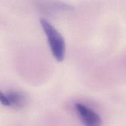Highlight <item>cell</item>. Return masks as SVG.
I'll list each match as a JSON object with an SVG mask.
<instances>
[{"mask_svg": "<svg viewBox=\"0 0 126 126\" xmlns=\"http://www.w3.org/2000/svg\"><path fill=\"white\" fill-rule=\"evenodd\" d=\"M40 23L47 38L52 54L57 61H62L65 58L66 51L64 38L49 21L42 19Z\"/></svg>", "mask_w": 126, "mask_h": 126, "instance_id": "obj_1", "label": "cell"}, {"mask_svg": "<svg viewBox=\"0 0 126 126\" xmlns=\"http://www.w3.org/2000/svg\"><path fill=\"white\" fill-rule=\"evenodd\" d=\"M76 112L85 126H102V119L99 115L82 103L75 105Z\"/></svg>", "mask_w": 126, "mask_h": 126, "instance_id": "obj_2", "label": "cell"}, {"mask_svg": "<svg viewBox=\"0 0 126 126\" xmlns=\"http://www.w3.org/2000/svg\"><path fill=\"white\" fill-rule=\"evenodd\" d=\"M0 101L4 106L19 109L25 105L26 97L23 93L17 91H11L5 93L1 92Z\"/></svg>", "mask_w": 126, "mask_h": 126, "instance_id": "obj_3", "label": "cell"}]
</instances>
